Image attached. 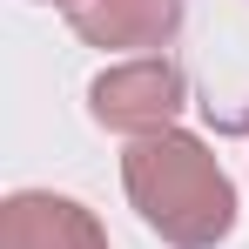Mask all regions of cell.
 Returning a JSON list of instances; mask_svg holds the SVG:
<instances>
[{"label": "cell", "instance_id": "cell-2", "mask_svg": "<svg viewBox=\"0 0 249 249\" xmlns=\"http://www.w3.org/2000/svg\"><path fill=\"white\" fill-rule=\"evenodd\" d=\"M182 101H189V81H182V68L168 54H142V61L101 68L88 81V115L108 128V135H128V142L175 128Z\"/></svg>", "mask_w": 249, "mask_h": 249}, {"label": "cell", "instance_id": "cell-1", "mask_svg": "<svg viewBox=\"0 0 249 249\" xmlns=\"http://www.w3.org/2000/svg\"><path fill=\"white\" fill-rule=\"evenodd\" d=\"M122 189H128V202H135V215L168 249H215L236 229V209H243L229 168L215 162L209 142L189 135V128H162V135L128 142Z\"/></svg>", "mask_w": 249, "mask_h": 249}, {"label": "cell", "instance_id": "cell-5", "mask_svg": "<svg viewBox=\"0 0 249 249\" xmlns=\"http://www.w3.org/2000/svg\"><path fill=\"white\" fill-rule=\"evenodd\" d=\"M47 7H81V0H47Z\"/></svg>", "mask_w": 249, "mask_h": 249}, {"label": "cell", "instance_id": "cell-4", "mask_svg": "<svg viewBox=\"0 0 249 249\" xmlns=\"http://www.w3.org/2000/svg\"><path fill=\"white\" fill-rule=\"evenodd\" d=\"M68 27L88 47H168L182 27V0H81Z\"/></svg>", "mask_w": 249, "mask_h": 249}, {"label": "cell", "instance_id": "cell-3", "mask_svg": "<svg viewBox=\"0 0 249 249\" xmlns=\"http://www.w3.org/2000/svg\"><path fill=\"white\" fill-rule=\"evenodd\" d=\"M0 249H108V229L74 196L20 189L0 202Z\"/></svg>", "mask_w": 249, "mask_h": 249}]
</instances>
